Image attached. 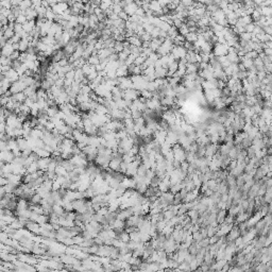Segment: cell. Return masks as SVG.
<instances>
[{
  "mask_svg": "<svg viewBox=\"0 0 272 272\" xmlns=\"http://www.w3.org/2000/svg\"><path fill=\"white\" fill-rule=\"evenodd\" d=\"M10 99L13 101H17V102L23 103L26 101V99H27V95H26L23 92H17V94H12V96H11Z\"/></svg>",
  "mask_w": 272,
  "mask_h": 272,
  "instance_id": "obj_14",
  "label": "cell"
},
{
  "mask_svg": "<svg viewBox=\"0 0 272 272\" xmlns=\"http://www.w3.org/2000/svg\"><path fill=\"white\" fill-rule=\"evenodd\" d=\"M146 59H147V58L142 57V55H139V57L136 58L134 64H135L136 66H141V65H144V64H145V61H146Z\"/></svg>",
  "mask_w": 272,
  "mask_h": 272,
  "instance_id": "obj_37",
  "label": "cell"
},
{
  "mask_svg": "<svg viewBox=\"0 0 272 272\" xmlns=\"http://www.w3.org/2000/svg\"><path fill=\"white\" fill-rule=\"evenodd\" d=\"M38 170H40V168H38L37 162H33L31 165H29L27 167V172L28 173H33V172H36V171H38Z\"/></svg>",
  "mask_w": 272,
  "mask_h": 272,
  "instance_id": "obj_28",
  "label": "cell"
},
{
  "mask_svg": "<svg viewBox=\"0 0 272 272\" xmlns=\"http://www.w3.org/2000/svg\"><path fill=\"white\" fill-rule=\"evenodd\" d=\"M23 27L26 32L30 33V32H32L36 28V21L35 20H28L27 23H23Z\"/></svg>",
  "mask_w": 272,
  "mask_h": 272,
  "instance_id": "obj_17",
  "label": "cell"
},
{
  "mask_svg": "<svg viewBox=\"0 0 272 272\" xmlns=\"http://www.w3.org/2000/svg\"><path fill=\"white\" fill-rule=\"evenodd\" d=\"M171 54L174 57V59L179 61L181 59H185L187 54V50L184 46H174L171 51Z\"/></svg>",
  "mask_w": 272,
  "mask_h": 272,
  "instance_id": "obj_3",
  "label": "cell"
},
{
  "mask_svg": "<svg viewBox=\"0 0 272 272\" xmlns=\"http://www.w3.org/2000/svg\"><path fill=\"white\" fill-rule=\"evenodd\" d=\"M4 75H5V78L11 82V83H14V82H16L17 80H19V77H20V75H19V73L17 72L15 69H13V68H11L9 71H6Z\"/></svg>",
  "mask_w": 272,
  "mask_h": 272,
  "instance_id": "obj_9",
  "label": "cell"
},
{
  "mask_svg": "<svg viewBox=\"0 0 272 272\" xmlns=\"http://www.w3.org/2000/svg\"><path fill=\"white\" fill-rule=\"evenodd\" d=\"M55 172H57L58 176H66L68 173L67 169L65 167H63L62 165H58V167L55 168Z\"/></svg>",
  "mask_w": 272,
  "mask_h": 272,
  "instance_id": "obj_29",
  "label": "cell"
},
{
  "mask_svg": "<svg viewBox=\"0 0 272 272\" xmlns=\"http://www.w3.org/2000/svg\"><path fill=\"white\" fill-rule=\"evenodd\" d=\"M114 49H115L116 53H119V52H121V51H124V42H118V40H116L115 44H114Z\"/></svg>",
  "mask_w": 272,
  "mask_h": 272,
  "instance_id": "obj_30",
  "label": "cell"
},
{
  "mask_svg": "<svg viewBox=\"0 0 272 272\" xmlns=\"http://www.w3.org/2000/svg\"><path fill=\"white\" fill-rule=\"evenodd\" d=\"M0 159H1V162H4V163H13V161L15 159V155L11 150L1 151Z\"/></svg>",
  "mask_w": 272,
  "mask_h": 272,
  "instance_id": "obj_7",
  "label": "cell"
},
{
  "mask_svg": "<svg viewBox=\"0 0 272 272\" xmlns=\"http://www.w3.org/2000/svg\"><path fill=\"white\" fill-rule=\"evenodd\" d=\"M51 8H52V10L54 11V13L57 15H63V13L69 9V5L66 1H62V2H58V3H55L54 5L51 6Z\"/></svg>",
  "mask_w": 272,
  "mask_h": 272,
  "instance_id": "obj_5",
  "label": "cell"
},
{
  "mask_svg": "<svg viewBox=\"0 0 272 272\" xmlns=\"http://www.w3.org/2000/svg\"><path fill=\"white\" fill-rule=\"evenodd\" d=\"M92 92V87H90V86H89V84H86V85H82L81 90H80V94L89 95Z\"/></svg>",
  "mask_w": 272,
  "mask_h": 272,
  "instance_id": "obj_33",
  "label": "cell"
},
{
  "mask_svg": "<svg viewBox=\"0 0 272 272\" xmlns=\"http://www.w3.org/2000/svg\"><path fill=\"white\" fill-rule=\"evenodd\" d=\"M27 21H28L27 16H26V15L23 13V14H20L18 17H17V18H16V21H15V23H20V25H23V23H27Z\"/></svg>",
  "mask_w": 272,
  "mask_h": 272,
  "instance_id": "obj_36",
  "label": "cell"
},
{
  "mask_svg": "<svg viewBox=\"0 0 272 272\" xmlns=\"http://www.w3.org/2000/svg\"><path fill=\"white\" fill-rule=\"evenodd\" d=\"M42 196L40 195V194L35 193L33 196H32V198L30 199V201H31V204H40V201H42Z\"/></svg>",
  "mask_w": 272,
  "mask_h": 272,
  "instance_id": "obj_31",
  "label": "cell"
},
{
  "mask_svg": "<svg viewBox=\"0 0 272 272\" xmlns=\"http://www.w3.org/2000/svg\"><path fill=\"white\" fill-rule=\"evenodd\" d=\"M27 87H28L27 84H26L23 80L19 79V80H17L16 82L12 83V85H11V87H10V92H12V94H17V92H23Z\"/></svg>",
  "mask_w": 272,
  "mask_h": 272,
  "instance_id": "obj_4",
  "label": "cell"
},
{
  "mask_svg": "<svg viewBox=\"0 0 272 272\" xmlns=\"http://www.w3.org/2000/svg\"><path fill=\"white\" fill-rule=\"evenodd\" d=\"M118 16H119V18L124 19V20H126V21H128V20H129V18H130V16H129V15L127 14V13L124 12V11H121V12H120L119 14H118Z\"/></svg>",
  "mask_w": 272,
  "mask_h": 272,
  "instance_id": "obj_41",
  "label": "cell"
},
{
  "mask_svg": "<svg viewBox=\"0 0 272 272\" xmlns=\"http://www.w3.org/2000/svg\"><path fill=\"white\" fill-rule=\"evenodd\" d=\"M0 62H1V66H3V65H11L13 61L10 59V57H5V55H2L1 60H0Z\"/></svg>",
  "mask_w": 272,
  "mask_h": 272,
  "instance_id": "obj_35",
  "label": "cell"
},
{
  "mask_svg": "<svg viewBox=\"0 0 272 272\" xmlns=\"http://www.w3.org/2000/svg\"><path fill=\"white\" fill-rule=\"evenodd\" d=\"M130 237H131V240L140 241V231L136 230V231H134V232L130 233Z\"/></svg>",
  "mask_w": 272,
  "mask_h": 272,
  "instance_id": "obj_34",
  "label": "cell"
},
{
  "mask_svg": "<svg viewBox=\"0 0 272 272\" xmlns=\"http://www.w3.org/2000/svg\"><path fill=\"white\" fill-rule=\"evenodd\" d=\"M14 51L15 49L13 47V44H10V43H8L5 46L2 47V55H5V57H10Z\"/></svg>",
  "mask_w": 272,
  "mask_h": 272,
  "instance_id": "obj_18",
  "label": "cell"
},
{
  "mask_svg": "<svg viewBox=\"0 0 272 272\" xmlns=\"http://www.w3.org/2000/svg\"><path fill=\"white\" fill-rule=\"evenodd\" d=\"M45 128H46V130H48V131H50V132H52L53 129H55V124H53L51 120H48V121H47V124H45Z\"/></svg>",
  "mask_w": 272,
  "mask_h": 272,
  "instance_id": "obj_39",
  "label": "cell"
},
{
  "mask_svg": "<svg viewBox=\"0 0 272 272\" xmlns=\"http://www.w3.org/2000/svg\"><path fill=\"white\" fill-rule=\"evenodd\" d=\"M72 240H73V243H75V245L80 246L84 240H85V238L83 237V235L81 236L80 234H78V235H75V236L72 237Z\"/></svg>",
  "mask_w": 272,
  "mask_h": 272,
  "instance_id": "obj_32",
  "label": "cell"
},
{
  "mask_svg": "<svg viewBox=\"0 0 272 272\" xmlns=\"http://www.w3.org/2000/svg\"><path fill=\"white\" fill-rule=\"evenodd\" d=\"M55 17H57V14H55L54 11L52 10V8H51V6H49L48 10H47V13H46V19H47V20L54 21Z\"/></svg>",
  "mask_w": 272,
  "mask_h": 272,
  "instance_id": "obj_27",
  "label": "cell"
},
{
  "mask_svg": "<svg viewBox=\"0 0 272 272\" xmlns=\"http://www.w3.org/2000/svg\"><path fill=\"white\" fill-rule=\"evenodd\" d=\"M228 48L230 47L228 46V44H216L214 46L213 49V53L216 55V57H224L228 53Z\"/></svg>",
  "mask_w": 272,
  "mask_h": 272,
  "instance_id": "obj_1",
  "label": "cell"
},
{
  "mask_svg": "<svg viewBox=\"0 0 272 272\" xmlns=\"http://www.w3.org/2000/svg\"><path fill=\"white\" fill-rule=\"evenodd\" d=\"M31 45V42H30L29 38H21L20 42H19V51L20 52H26L28 50V48Z\"/></svg>",
  "mask_w": 272,
  "mask_h": 272,
  "instance_id": "obj_15",
  "label": "cell"
},
{
  "mask_svg": "<svg viewBox=\"0 0 272 272\" xmlns=\"http://www.w3.org/2000/svg\"><path fill=\"white\" fill-rule=\"evenodd\" d=\"M140 97V92L137 89H135L134 87L132 88H128V89L124 90V99L127 101H134L136 99H138Z\"/></svg>",
  "mask_w": 272,
  "mask_h": 272,
  "instance_id": "obj_2",
  "label": "cell"
},
{
  "mask_svg": "<svg viewBox=\"0 0 272 272\" xmlns=\"http://www.w3.org/2000/svg\"><path fill=\"white\" fill-rule=\"evenodd\" d=\"M110 225L112 226L113 230H117V228H124V226H126V222H124V220L118 219L117 218V219L113 222V224H110Z\"/></svg>",
  "mask_w": 272,
  "mask_h": 272,
  "instance_id": "obj_21",
  "label": "cell"
},
{
  "mask_svg": "<svg viewBox=\"0 0 272 272\" xmlns=\"http://www.w3.org/2000/svg\"><path fill=\"white\" fill-rule=\"evenodd\" d=\"M119 79V83H118V86H119L121 89L126 90L128 88H132L133 87V82L131 80V77H121V78H118Z\"/></svg>",
  "mask_w": 272,
  "mask_h": 272,
  "instance_id": "obj_6",
  "label": "cell"
},
{
  "mask_svg": "<svg viewBox=\"0 0 272 272\" xmlns=\"http://www.w3.org/2000/svg\"><path fill=\"white\" fill-rule=\"evenodd\" d=\"M116 73H117V77L118 78L127 77V75H129V72H128V66H127L126 64H122V65H120L119 67H118L117 71H116Z\"/></svg>",
  "mask_w": 272,
  "mask_h": 272,
  "instance_id": "obj_19",
  "label": "cell"
},
{
  "mask_svg": "<svg viewBox=\"0 0 272 272\" xmlns=\"http://www.w3.org/2000/svg\"><path fill=\"white\" fill-rule=\"evenodd\" d=\"M9 183V180L5 178V176H1L0 178V184H1V186H4V185H6Z\"/></svg>",
  "mask_w": 272,
  "mask_h": 272,
  "instance_id": "obj_44",
  "label": "cell"
},
{
  "mask_svg": "<svg viewBox=\"0 0 272 272\" xmlns=\"http://www.w3.org/2000/svg\"><path fill=\"white\" fill-rule=\"evenodd\" d=\"M32 4L34 8H38L43 4V0H32Z\"/></svg>",
  "mask_w": 272,
  "mask_h": 272,
  "instance_id": "obj_43",
  "label": "cell"
},
{
  "mask_svg": "<svg viewBox=\"0 0 272 272\" xmlns=\"http://www.w3.org/2000/svg\"><path fill=\"white\" fill-rule=\"evenodd\" d=\"M20 51L19 50H15L14 52L12 53V54L10 55V59L12 60V61H15V60H18L19 57H20Z\"/></svg>",
  "mask_w": 272,
  "mask_h": 272,
  "instance_id": "obj_40",
  "label": "cell"
},
{
  "mask_svg": "<svg viewBox=\"0 0 272 272\" xmlns=\"http://www.w3.org/2000/svg\"><path fill=\"white\" fill-rule=\"evenodd\" d=\"M124 161L122 159H118V157H113V159H111V162H110L109 164V168L111 170H113V171H119L120 169V164H121V162Z\"/></svg>",
  "mask_w": 272,
  "mask_h": 272,
  "instance_id": "obj_10",
  "label": "cell"
},
{
  "mask_svg": "<svg viewBox=\"0 0 272 272\" xmlns=\"http://www.w3.org/2000/svg\"><path fill=\"white\" fill-rule=\"evenodd\" d=\"M167 75H168V68L166 67L155 68V77H156V79H164Z\"/></svg>",
  "mask_w": 272,
  "mask_h": 272,
  "instance_id": "obj_16",
  "label": "cell"
},
{
  "mask_svg": "<svg viewBox=\"0 0 272 272\" xmlns=\"http://www.w3.org/2000/svg\"><path fill=\"white\" fill-rule=\"evenodd\" d=\"M32 6H33V4H32V0H21L20 4H19V8L23 10V12L27 11L28 9L32 8Z\"/></svg>",
  "mask_w": 272,
  "mask_h": 272,
  "instance_id": "obj_24",
  "label": "cell"
},
{
  "mask_svg": "<svg viewBox=\"0 0 272 272\" xmlns=\"http://www.w3.org/2000/svg\"><path fill=\"white\" fill-rule=\"evenodd\" d=\"M128 58H129V54L124 52V51H121V52L118 53V60H119V61L124 62V63H126V60L128 59Z\"/></svg>",
  "mask_w": 272,
  "mask_h": 272,
  "instance_id": "obj_38",
  "label": "cell"
},
{
  "mask_svg": "<svg viewBox=\"0 0 272 272\" xmlns=\"http://www.w3.org/2000/svg\"><path fill=\"white\" fill-rule=\"evenodd\" d=\"M26 228H27L29 231H31L32 233H34V234H36V235L40 234V224L37 223V222L30 220V221L27 223V225H26Z\"/></svg>",
  "mask_w": 272,
  "mask_h": 272,
  "instance_id": "obj_8",
  "label": "cell"
},
{
  "mask_svg": "<svg viewBox=\"0 0 272 272\" xmlns=\"http://www.w3.org/2000/svg\"><path fill=\"white\" fill-rule=\"evenodd\" d=\"M87 63L90 64V65L97 66V65H99V64L101 63V60H100V58H99V55L97 54V53H94V54H92V57L87 60Z\"/></svg>",
  "mask_w": 272,
  "mask_h": 272,
  "instance_id": "obj_23",
  "label": "cell"
},
{
  "mask_svg": "<svg viewBox=\"0 0 272 272\" xmlns=\"http://www.w3.org/2000/svg\"><path fill=\"white\" fill-rule=\"evenodd\" d=\"M52 211H54L55 214H58L59 216H62L66 211L65 208L63 207V205H60V204H53Z\"/></svg>",
  "mask_w": 272,
  "mask_h": 272,
  "instance_id": "obj_26",
  "label": "cell"
},
{
  "mask_svg": "<svg viewBox=\"0 0 272 272\" xmlns=\"http://www.w3.org/2000/svg\"><path fill=\"white\" fill-rule=\"evenodd\" d=\"M23 14L27 16L28 20H35L36 17H38L37 12H36V9L34 8V6H32V8L28 9L27 11H25V12H23Z\"/></svg>",
  "mask_w": 272,
  "mask_h": 272,
  "instance_id": "obj_12",
  "label": "cell"
},
{
  "mask_svg": "<svg viewBox=\"0 0 272 272\" xmlns=\"http://www.w3.org/2000/svg\"><path fill=\"white\" fill-rule=\"evenodd\" d=\"M38 216H40V215H38L37 213H35V211H32L31 215H30V220H32V221H35L36 222V220H37Z\"/></svg>",
  "mask_w": 272,
  "mask_h": 272,
  "instance_id": "obj_42",
  "label": "cell"
},
{
  "mask_svg": "<svg viewBox=\"0 0 272 272\" xmlns=\"http://www.w3.org/2000/svg\"><path fill=\"white\" fill-rule=\"evenodd\" d=\"M138 8H139V6H138L134 1H133L132 3L128 4V5H127L126 8L124 9V11L129 15V16H132V15H135L136 14V11H137Z\"/></svg>",
  "mask_w": 272,
  "mask_h": 272,
  "instance_id": "obj_13",
  "label": "cell"
},
{
  "mask_svg": "<svg viewBox=\"0 0 272 272\" xmlns=\"http://www.w3.org/2000/svg\"><path fill=\"white\" fill-rule=\"evenodd\" d=\"M26 208H29V203H28L27 199L20 198V199L17 201V209L16 211H21V209H26Z\"/></svg>",
  "mask_w": 272,
  "mask_h": 272,
  "instance_id": "obj_22",
  "label": "cell"
},
{
  "mask_svg": "<svg viewBox=\"0 0 272 272\" xmlns=\"http://www.w3.org/2000/svg\"><path fill=\"white\" fill-rule=\"evenodd\" d=\"M185 40H186V42L194 43L195 44L198 40V34L196 32H189L187 35H185Z\"/></svg>",
  "mask_w": 272,
  "mask_h": 272,
  "instance_id": "obj_25",
  "label": "cell"
},
{
  "mask_svg": "<svg viewBox=\"0 0 272 272\" xmlns=\"http://www.w3.org/2000/svg\"><path fill=\"white\" fill-rule=\"evenodd\" d=\"M75 257H73L71 254H62L61 255V262L63 263V264L67 265V264H73V262H75Z\"/></svg>",
  "mask_w": 272,
  "mask_h": 272,
  "instance_id": "obj_20",
  "label": "cell"
},
{
  "mask_svg": "<svg viewBox=\"0 0 272 272\" xmlns=\"http://www.w3.org/2000/svg\"><path fill=\"white\" fill-rule=\"evenodd\" d=\"M50 161H51V156L50 157H40V159L37 161L40 170H44V171H46V170L48 169V166H49V164H50Z\"/></svg>",
  "mask_w": 272,
  "mask_h": 272,
  "instance_id": "obj_11",
  "label": "cell"
}]
</instances>
